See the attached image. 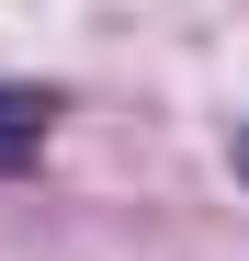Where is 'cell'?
Masks as SVG:
<instances>
[{
    "label": "cell",
    "instance_id": "7a4b0ae2",
    "mask_svg": "<svg viewBox=\"0 0 249 261\" xmlns=\"http://www.w3.org/2000/svg\"><path fill=\"white\" fill-rule=\"evenodd\" d=\"M238 182H249V137H238Z\"/></svg>",
    "mask_w": 249,
    "mask_h": 261
},
{
    "label": "cell",
    "instance_id": "6da1fadb",
    "mask_svg": "<svg viewBox=\"0 0 249 261\" xmlns=\"http://www.w3.org/2000/svg\"><path fill=\"white\" fill-rule=\"evenodd\" d=\"M57 137V91H34V80H0V170H34Z\"/></svg>",
    "mask_w": 249,
    "mask_h": 261
}]
</instances>
